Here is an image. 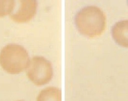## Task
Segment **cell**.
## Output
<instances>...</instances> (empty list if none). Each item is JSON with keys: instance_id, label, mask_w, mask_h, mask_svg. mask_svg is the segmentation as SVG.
I'll return each mask as SVG.
<instances>
[{"instance_id": "8992f818", "label": "cell", "mask_w": 128, "mask_h": 101, "mask_svg": "<svg viewBox=\"0 0 128 101\" xmlns=\"http://www.w3.org/2000/svg\"><path fill=\"white\" fill-rule=\"evenodd\" d=\"M37 101H62V91L57 87H48L42 90Z\"/></svg>"}, {"instance_id": "277c9868", "label": "cell", "mask_w": 128, "mask_h": 101, "mask_svg": "<svg viewBox=\"0 0 128 101\" xmlns=\"http://www.w3.org/2000/svg\"><path fill=\"white\" fill-rule=\"evenodd\" d=\"M20 8L11 15V18L18 23H24L30 20L36 14L38 2L35 0H22Z\"/></svg>"}, {"instance_id": "52a82bcc", "label": "cell", "mask_w": 128, "mask_h": 101, "mask_svg": "<svg viewBox=\"0 0 128 101\" xmlns=\"http://www.w3.org/2000/svg\"><path fill=\"white\" fill-rule=\"evenodd\" d=\"M16 2L12 0L0 1V17L10 14L14 8Z\"/></svg>"}, {"instance_id": "7a4b0ae2", "label": "cell", "mask_w": 128, "mask_h": 101, "mask_svg": "<svg viewBox=\"0 0 128 101\" xmlns=\"http://www.w3.org/2000/svg\"><path fill=\"white\" fill-rule=\"evenodd\" d=\"M30 61L28 51L19 44H7L0 51V65L10 74H18L25 70Z\"/></svg>"}, {"instance_id": "9c48e42d", "label": "cell", "mask_w": 128, "mask_h": 101, "mask_svg": "<svg viewBox=\"0 0 128 101\" xmlns=\"http://www.w3.org/2000/svg\"></svg>"}, {"instance_id": "3957f363", "label": "cell", "mask_w": 128, "mask_h": 101, "mask_svg": "<svg viewBox=\"0 0 128 101\" xmlns=\"http://www.w3.org/2000/svg\"><path fill=\"white\" fill-rule=\"evenodd\" d=\"M26 74L31 82L36 85L41 86L51 80L54 70L48 60L43 56H35L30 61Z\"/></svg>"}, {"instance_id": "ba28073f", "label": "cell", "mask_w": 128, "mask_h": 101, "mask_svg": "<svg viewBox=\"0 0 128 101\" xmlns=\"http://www.w3.org/2000/svg\"><path fill=\"white\" fill-rule=\"evenodd\" d=\"M17 101H23V100H17Z\"/></svg>"}, {"instance_id": "5b68a950", "label": "cell", "mask_w": 128, "mask_h": 101, "mask_svg": "<svg viewBox=\"0 0 128 101\" xmlns=\"http://www.w3.org/2000/svg\"><path fill=\"white\" fill-rule=\"evenodd\" d=\"M111 34L117 44L128 47V20L116 22L112 27Z\"/></svg>"}, {"instance_id": "6da1fadb", "label": "cell", "mask_w": 128, "mask_h": 101, "mask_svg": "<svg viewBox=\"0 0 128 101\" xmlns=\"http://www.w3.org/2000/svg\"><path fill=\"white\" fill-rule=\"evenodd\" d=\"M74 20L78 31L88 37L101 35L106 24L104 12L96 6H87L82 8L76 15Z\"/></svg>"}]
</instances>
